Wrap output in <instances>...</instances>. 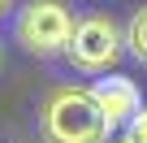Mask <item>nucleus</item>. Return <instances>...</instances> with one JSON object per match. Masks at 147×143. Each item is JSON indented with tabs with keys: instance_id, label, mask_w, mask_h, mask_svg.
Listing matches in <instances>:
<instances>
[{
	"instance_id": "f257e3e1",
	"label": "nucleus",
	"mask_w": 147,
	"mask_h": 143,
	"mask_svg": "<svg viewBox=\"0 0 147 143\" xmlns=\"http://www.w3.org/2000/svg\"><path fill=\"white\" fill-rule=\"evenodd\" d=\"M39 139L43 143H108L113 126H108L100 100L91 96V87L56 83V87H48V96L39 104Z\"/></svg>"
},
{
	"instance_id": "f03ea898",
	"label": "nucleus",
	"mask_w": 147,
	"mask_h": 143,
	"mask_svg": "<svg viewBox=\"0 0 147 143\" xmlns=\"http://www.w3.org/2000/svg\"><path fill=\"white\" fill-rule=\"evenodd\" d=\"M125 56V26L104 13V9H91L74 22V35H69V48H65V61L78 69V74H91V78H104L117 69V61Z\"/></svg>"
},
{
	"instance_id": "7ed1b4c3",
	"label": "nucleus",
	"mask_w": 147,
	"mask_h": 143,
	"mask_svg": "<svg viewBox=\"0 0 147 143\" xmlns=\"http://www.w3.org/2000/svg\"><path fill=\"white\" fill-rule=\"evenodd\" d=\"M74 9L65 0H26L13 18V39L30 56H65L69 35H74Z\"/></svg>"
},
{
	"instance_id": "20e7f679",
	"label": "nucleus",
	"mask_w": 147,
	"mask_h": 143,
	"mask_svg": "<svg viewBox=\"0 0 147 143\" xmlns=\"http://www.w3.org/2000/svg\"><path fill=\"white\" fill-rule=\"evenodd\" d=\"M91 96L100 100V108H104V117H108L113 130H121V126L143 108L138 83L125 78V74H104V78H95V83H91Z\"/></svg>"
},
{
	"instance_id": "39448f33",
	"label": "nucleus",
	"mask_w": 147,
	"mask_h": 143,
	"mask_svg": "<svg viewBox=\"0 0 147 143\" xmlns=\"http://www.w3.org/2000/svg\"><path fill=\"white\" fill-rule=\"evenodd\" d=\"M125 52L138 65H147V5H138L130 13V22H125Z\"/></svg>"
},
{
	"instance_id": "423d86ee",
	"label": "nucleus",
	"mask_w": 147,
	"mask_h": 143,
	"mask_svg": "<svg viewBox=\"0 0 147 143\" xmlns=\"http://www.w3.org/2000/svg\"><path fill=\"white\" fill-rule=\"evenodd\" d=\"M117 143H147V104L121 126V134H117Z\"/></svg>"
},
{
	"instance_id": "0eeeda50",
	"label": "nucleus",
	"mask_w": 147,
	"mask_h": 143,
	"mask_svg": "<svg viewBox=\"0 0 147 143\" xmlns=\"http://www.w3.org/2000/svg\"><path fill=\"white\" fill-rule=\"evenodd\" d=\"M9 9H13V0H0V18H5V13H9Z\"/></svg>"
}]
</instances>
